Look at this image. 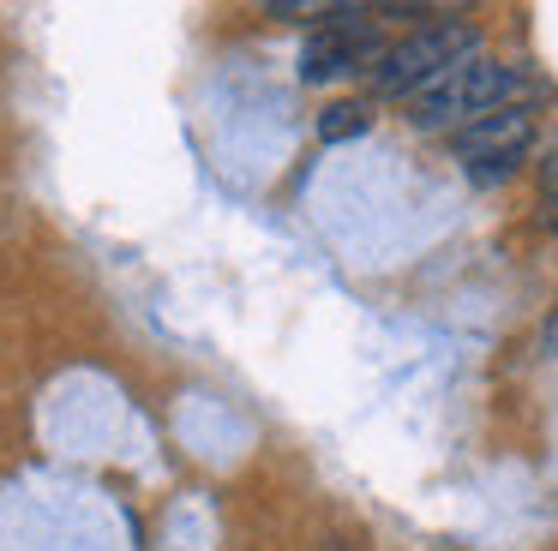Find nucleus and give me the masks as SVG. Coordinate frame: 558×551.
<instances>
[{
  "label": "nucleus",
  "mask_w": 558,
  "mask_h": 551,
  "mask_svg": "<svg viewBox=\"0 0 558 551\" xmlns=\"http://www.w3.org/2000/svg\"><path fill=\"white\" fill-rule=\"evenodd\" d=\"M361 132H373V108L366 102H330L318 114V144H342V138H361Z\"/></svg>",
  "instance_id": "obj_4"
},
{
  "label": "nucleus",
  "mask_w": 558,
  "mask_h": 551,
  "mask_svg": "<svg viewBox=\"0 0 558 551\" xmlns=\"http://www.w3.org/2000/svg\"><path fill=\"white\" fill-rule=\"evenodd\" d=\"M541 186H546V192H553V198H558V138L546 144V156H541Z\"/></svg>",
  "instance_id": "obj_5"
},
{
  "label": "nucleus",
  "mask_w": 558,
  "mask_h": 551,
  "mask_svg": "<svg viewBox=\"0 0 558 551\" xmlns=\"http://www.w3.org/2000/svg\"><path fill=\"white\" fill-rule=\"evenodd\" d=\"M517 66H498L486 54H469L457 72H445L438 84H426L421 96H409V126L414 132H445V126H469V120L493 114L517 96Z\"/></svg>",
  "instance_id": "obj_1"
},
{
  "label": "nucleus",
  "mask_w": 558,
  "mask_h": 551,
  "mask_svg": "<svg viewBox=\"0 0 558 551\" xmlns=\"http://www.w3.org/2000/svg\"><path fill=\"white\" fill-rule=\"evenodd\" d=\"M474 48H481V30H474V24H426V30L402 36L397 48L378 54L373 90L378 96H421L426 84H438L445 72H457Z\"/></svg>",
  "instance_id": "obj_2"
},
{
  "label": "nucleus",
  "mask_w": 558,
  "mask_h": 551,
  "mask_svg": "<svg viewBox=\"0 0 558 551\" xmlns=\"http://www.w3.org/2000/svg\"><path fill=\"white\" fill-rule=\"evenodd\" d=\"M529 144H534V114L522 102H505V108H493V114L469 120V126L457 132V162L486 168V174H505Z\"/></svg>",
  "instance_id": "obj_3"
}]
</instances>
